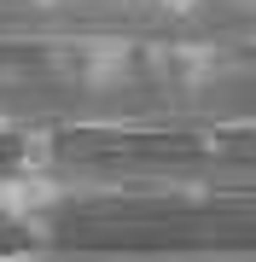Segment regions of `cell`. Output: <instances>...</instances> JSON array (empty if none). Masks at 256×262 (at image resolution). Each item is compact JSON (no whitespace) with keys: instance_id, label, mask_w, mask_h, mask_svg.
<instances>
[{"instance_id":"cell-2","label":"cell","mask_w":256,"mask_h":262,"mask_svg":"<svg viewBox=\"0 0 256 262\" xmlns=\"http://www.w3.org/2000/svg\"><path fill=\"white\" fill-rule=\"evenodd\" d=\"M157 6H169V12H198L204 0H157Z\"/></svg>"},{"instance_id":"cell-1","label":"cell","mask_w":256,"mask_h":262,"mask_svg":"<svg viewBox=\"0 0 256 262\" xmlns=\"http://www.w3.org/2000/svg\"><path fill=\"white\" fill-rule=\"evenodd\" d=\"M47 158H53V140H47V134H35V140H24V169H29V163L41 169Z\"/></svg>"}]
</instances>
